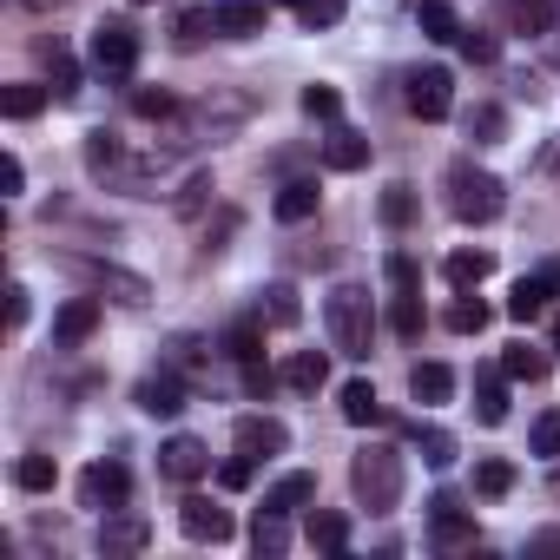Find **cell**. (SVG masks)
<instances>
[{
    "label": "cell",
    "mask_w": 560,
    "mask_h": 560,
    "mask_svg": "<svg viewBox=\"0 0 560 560\" xmlns=\"http://www.w3.org/2000/svg\"><path fill=\"white\" fill-rule=\"evenodd\" d=\"M324 324H330V343H337V357H370V343H376V311H370V291L363 284H337L330 298H324Z\"/></svg>",
    "instance_id": "obj_1"
},
{
    "label": "cell",
    "mask_w": 560,
    "mask_h": 560,
    "mask_svg": "<svg viewBox=\"0 0 560 560\" xmlns=\"http://www.w3.org/2000/svg\"><path fill=\"white\" fill-rule=\"evenodd\" d=\"M501 205H508V191H501L494 172H481V165H468V159L448 165V211H455L462 224H494Z\"/></svg>",
    "instance_id": "obj_2"
},
{
    "label": "cell",
    "mask_w": 560,
    "mask_h": 560,
    "mask_svg": "<svg viewBox=\"0 0 560 560\" xmlns=\"http://www.w3.org/2000/svg\"><path fill=\"white\" fill-rule=\"evenodd\" d=\"M350 488H357V501H363L370 514H389V508L402 501V455H396V448H363V455L350 462Z\"/></svg>",
    "instance_id": "obj_3"
},
{
    "label": "cell",
    "mask_w": 560,
    "mask_h": 560,
    "mask_svg": "<svg viewBox=\"0 0 560 560\" xmlns=\"http://www.w3.org/2000/svg\"><path fill=\"white\" fill-rule=\"evenodd\" d=\"M67 270L80 277V284H86L93 298H113V304H126V311H145V304H152V284H145L139 270L100 264V257H67Z\"/></svg>",
    "instance_id": "obj_4"
},
{
    "label": "cell",
    "mask_w": 560,
    "mask_h": 560,
    "mask_svg": "<svg viewBox=\"0 0 560 560\" xmlns=\"http://www.w3.org/2000/svg\"><path fill=\"white\" fill-rule=\"evenodd\" d=\"M86 60H93L100 80H132V67H139V27L132 21H100Z\"/></svg>",
    "instance_id": "obj_5"
},
{
    "label": "cell",
    "mask_w": 560,
    "mask_h": 560,
    "mask_svg": "<svg viewBox=\"0 0 560 560\" xmlns=\"http://www.w3.org/2000/svg\"><path fill=\"white\" fill-rule=\"evenodd\" d=\"M402 106H409L416 119H448V113H455V73H448V67H416V73L402 80Z\"/></svg>",
    "instance_id": "obj_6"
},
{
    "label": "cell",
    "mask_w": 560,
    "mask_h": 560,
    "mask_svg": "<svg viewBox=\"0 0 560 560\" xmlns=\"http://www.w3.org/2000/svg\"><path fill=\"white\" fill-rule=\"evenodd\" d=\"M132 501V475H126V462H93L86 475H80V508H100V514H113V508H126Z\"/></svg>",
    "instance_id": "obj_7"
},
{
    "label": "cell",
    "mask_w": 560,
    "mask_h": 560,
    "mask_svg": "<svg viewBox=\"0 0 560 560\" xmlns=\"http://www.w3.org/2000/svg\"><path fill=\"white\" fill-rule=\"evenodd\" d=\"M429 540H435L442 553H462V547H475L481 534H475V521L462 514L455 494H435V501H429Z\"/></svg>",
    "instance_id": "obj_8"
},
{
    "label": "cell",
    "mask_w": 560,
    "mask_h": 560,
    "mask_svg": "<svg viewBox=\"0 0 560 560\" xmlns=\"http://www.w3.org/2000/svg\"><path fill=\"white\" fill-rule=\"evenodd\" d=\"M231 442H237V455H250V462H270V455H284V448H291V429L277 422V416H237Z\"/></svg>",
    "instance_id": "obj_9"
},
{
    "label": "cell",
    "mask_w": 560,
    "mask_h": 560,
    "mask_svg": "<svg viewBox=\"0 0 560 560\" xmlns=\"http://www.w3.org/2000/svg\"><path fill=\"white\" fill-rule=\"evenodd\" d=\"M132 402H139V409H145V416H159V422H172V416H178V409H185V376H178V370H172V363H165V370H159V376H145V383H139V389H132Z\"/></svg>",
    "instance_id": "obj_10"
},
{
    "label": "cell",
    "mask_w": 560,
    "mask_h": 560,
    "mask_svg": "<svg viewBox=\"0 0 560 560\" xmlns=\"http://www.w3.org/2000/svg\"><path fill=\"white\" fill-rule=\"evenodd\" d=\"M159 475H165V481H198V475H211V448H205L198 435H172V442L159 448Z\"/></svg>",
    "instance_id": "obj_11"
},
{
    "label": "cell",
    "mask_w": 560,
    "mask_h": 560,
    "mask_svg": "<svg viewBox=\"0 0 560 560\" xmlns=\"http://www.w3.org/2000/svg\"><path fill=\"white\" fill-rule=\"evenodd\" d=\"M178 527H185L191 540L224 547V540H231V508H211L205 494H185V501H178Z\"/></svg>",
    "instance_id": "obj_12"
},
{
    "label": "cell",
    "mask_w": 560,
    "mask_h": 560,
    "mask_svg": "<svg viewBox=\"0 0 560 560\" xmlns=\"http://www.w3.org/2000/svg\"><path fill=\"white\" fill-rule=\"evenodd\" d=\"M93 330H100V298H73V304H60V317H54V343H60V350H80Z\"/></svg>",
    "instance_id": "obj_13"
},
{
    "label": "cell",
    "mask_w": 560,
    "mask_h": 560,
    "mask_svg": "<svg viewBox=\"0 0 560 560\" xmlns=\"http://www.w3.org/2000/svg\"><path fill=\"white\" fill-rule=\"evenodd\" d=\"M277 383H284V389H298V396H317V389L330 383V363H324V350H291V357H284V370H277Z\"/></svg>",
    "instance_id": "obj_14"
},
{
    "label": "cell",
    "mask_w": 560,
    "mask_h": 560,
    "mask_svg": "<svg viewBox=\"0 0 560 560\" xmlns=\"http://www.w3.org/2000/svg\"><path fill=\"white\" fill-rule=\"evenodd\" d=\"M264 0H218V34L224 40H257L264 34Z\"/></svg>",
    "instance_id": "obj_15"
},
{
    "label": "cell",
    "mask_w": 560,
    "mask_h": 560,
    "mask_svg": "<svg viewBox=\"0 0 560 560\" xmlns=\"http://www.w3.org/2000/svg\"><path fill=\"white\" fill-rule=\"evenodd\" d=\"M488 270H494V250H448L442 257V277H448L455 291H481Z\"/></svg>",
    "instance_id": "obj_16"
},
{
    "label": "cell",
    "mask_w": 560,
    "mask_h": 560,
    "mask_svg": "<svg viewBox=\"0 0 560 560\" xmlns=\"http://www.w3.org/2000/svg\"><path fill=\"white\" fill-rule=\"evenodd\" d=\"M324 165H330V172H363V165H370V139H363L357 126H337V132L324 139Z\"/></svg>",
    "instance_id": "obj_17"
},
{
    "label": "cell",
    "mask_w": 560,
    "mask_h": 560,
    "mask_svg": "<svg viewBox=\"0 0 560 560\" xmlns=\"http://www.w3.org/2000/svg\"><path fill=\"white\" fill-rule=\"evenodd\" d=\"M145 540H152V527H145L139 514H119V508H113L106 527H100V553H139Z\"/></svg>",
    "instance_id": "obj_18"
},
{
    "label": "cell",
    "mask_w": 560,
    "mask_h": 560,
    "mask_svg": "<svg viewBox=\"0 0 560 560\" xmlns=\"http://www.w3.org/2000/svg\"><path fill=\"white\" fill-rule=\"evenodd\" d=\"M317 205H324V191H317V178H291L284 191H277V224H304V218H317Z\"/></svg>",
    "instance_id": "obj_19"
},
{
    "label": "cell",
    "mask_w": 560,
    "mask_h": 560,
    "mask_svg": "<svg viewBox=\"0 0 560 560\" xmlns=\"http://www.w3.org/2000/svg\"><path fill=\"white\" fill-rule=\"evenodd\" d=\"M311 501H317V475H304V468H291L284 481L264 488V508H277V514H298V508H311Z\"/></svg>",
    "instance_id": "obj_20"
},
{
    "label": "cell",
    "mask_w": 560,
    "mask_h": 560,
    "mask_svg": "<svg viewBox=\"0 0 560 560\" xmlns=\"http://www.w3.org/2000/svg\"><path fill=\"white\" fill-rule=\"evenodd\" d=\"M250 547H257L264 560H284V553H291V514H277V508H257Z\"/></svg>",
    "instance_id": "obj_21"
},
{
    "label": "cell",
    "mask_w": 560,
    "mask_h": 560,
    "mask_svg": "<svg viewBox=\"0 0 560 560\" xmlns=\"http://www.w3.org/2000/svg\"><path fill=\"white\" fill-rule=\"evenodd\" d=\"M409 396H416L422 409L448 402V396H455V370H448V363H416V370H409Z\"/></svg>",
    "instance_id": "obj_22"
},
{
    "label": "cell",
    "mask_w": 560,
    "mask_h": 560,
    "mask_svg": "<svg viewBox=\"0 0 560 560\" xmlns=\"http://www.w3.org/2000/svg\"><path fill=\"white\" fill-rule=\"evenodd\" d=\"M475 422H488V429H501V422H508V383H501L494 370H481V376H475Z\"/></svg>",
    "instance_id": "obj_23"
},
{
    "label": "cell",
    "mask_w": 560,
    "mask_h": 560,
    "mask_svg": "<svg viewBox=\"0 0 560 560\" xmlns=\"http://www.w3.org/2000/svg\"><path fill=\"white\" fill-rule=\"evenodd\" d=\"M409 14H416V27H422L429 40H448V47H455L462 21H455V8H448V0H409Z\"/></svg>",
    "instance_id": "obj_24"
},
{
    "label": "cell",
    "mask_w": 560,
    "mask_h": 560,
    "mask_svg": "<svg viewBox=\"0 0 560 560\" xmlns=\"http://www.w3.org/2000/svg\"><path fill=\"white\" fill-rule=\"evenodd\" d=\"M257 317L291 330V324L304 317V304H298V291H291V284H264V291H257Z\"/></svg>",
    "instance_id": "obj_25"
},
{
    "label": "cell",
    "mask_w": 560,
    "mask_h": 560,
    "mask_svg": "<svg viewBox=\"0 0 560 560\" xmlns=\"http://www.w3.org/2000/svg\"><path fill=\"white\" fill-rule=\"evenodd\" d=\"M311 547L317 553H343L350 547V521L337 508H311Z\"/></svg>",
    "instance_id": "obj_26"
},
{
    "label": "cell",
    "mask_w": 560,
    "mask_h": 560,
    "mask_svg": "<svg viewBox=\"0 0 560 560\" xmlns=\"http://www.w3.org/2000/svg\"><path fill=\"white\" fill-rule=\"evenodd\" d=\"M547 304H553V291L540 284V277H521V284L508 291V317H514V324H534Z\"/></svg>",
    "instance_id": "obj_27"
},
{
    "label": "cell",
    "mask_w": 560,
    "mask_h": 560,
    "mask_svg": "<svg viewBox=\"0 0 560 560\" xmlns=\"http://www.w3.org/2000/svg\"><path fill=\"white\" fill-rule=\"evenodd\" d=\"M501 14L514 34H547L553 27V0H501Z\"/></svg>",
    "instance_id": "obj_28"
},
{
    "label": "cell",
    "mask_w": 560,
    "mask_h": 560,
    "mask_svg": "<svg viewBox=\"0 0 560 560\" xmlns=\"http://www.w3.org/2000/svg\"><path fill=\"white\" fill-rule=\"evenodd\" d=\"M501 376H508V383H540V376H547V357H540L534 343H508V350H501Z\"/></svg>",
    "instance_id": "obj_29"
},
{
    "label": "cell",
    "mask_w": 560,
    "mask_h": 560,
    "mask_svg": "<svg viewBox=\"0 0 560 560\" xmlns=\"http://www.w3.org/2000/svg\"><path fill=\"white\" fill-rule=\"evenodd\" d=\"M343 422L350 429H370V422H383V402H376V389L357 376V383H343Z\"/></svg>",
    "instance_id": "obj_30"
},
{
    "label": "cell",
    "mask_w": 560,
    "mask_h": 560,
    "mask_svg": "<svg viewBox=\"0 0 560 560\" xmlns=\"http://www.w3.org/2000/svg\"><path fill=\"white\" fill-rule=\"evenodd\" d=\"M40 60L54 67V100H73V93H80V67H73V54H67L60 40H40Z\"/></svg>",
    "instance_id": "obj_31"
},
{
    "label": "cell",
    "mask_w": 560,
    "mask_h": 560,
    "mask_svg": "<svg viewBox=\"0 0 560 560\" xmlns=\"http://www.w3.org/2000/svg\"><path fill=\"white\" fill-rule=\"evenodd\" d=\"M422 324H429L422 291H396V298H389V330H396V337H422Z\"/></svg>",
    "instance_id": "obj_32"
},
{
    "label": "cell",
    "mask_w": 560,
    "mask_h": 560,
    "mask_svg": "<svg viewBox=\"0 0 560 560\" xmlns=\"http://www.w3.org/2000/svg\"><path fill=\"white\" fill-rule=\"evenodd\" d=\"M442 324H448L455 337H481V330H488V304H481L475 291H462V298L448 304V317H442Z\"/></svg>",
    "instance_id": "obj_33"
},
{
    "label": "cell",
    "mask_w": 560,
    "mask_h": 560,
    "mask_svg": "<svg viewBox=\"0 0 560 560\" xmlns=\"http://www.w3.org/2000/svg\"><path fill=\"white\" fill-rule=\"evenodd\" d=\"M40 106H47V86H34V80L0 86V113H8V119H34Z\"/></svg>",
    "instance_id": "obj_34"
},
{
    "label": "cell",
    "mask_w": 560,
    "mask_h": 560,
    "mask_svg": "<svg viewBox=\"0 0 560 560\" xmlns=\"http://www.w3.org/2000/svg\"><path fill=\"white\" fill-rule=\"evenodd\" d=\"M172 34H178V47H185V54H191V47H205V40L218 34V8H191V14H178V27H172Z\"/></svg>",
    "instance_id": "obj_35"
},
{
    "label": "cell",
    "mask_w": 560,
    "mask_h": 560,
    "mask_svg": "<svg viewBox=\"0 0 560 560\" xmlns=\"http://www.w3.org/2000/svg\"><path fill=\"white\" fill-rule=\"evenodd\" d=\"M416 455H422L429 468H455V435H448V429H422V422H416Z\"/></svg>",
    "instance_id": "obj_36"
},
{
    "label": "cell",
    "mask_w": 560,
    "mask_h": 560,
    "mask_svg": "<svg viewBox=\"0 0 560 560\" xmlns=\"http://www.w3.org/2000/svg\"><path fill=\"white\" fill-rule=\"evenodd\" d=\"M54 475H60L54 455H21V462H14V488H27V494H47Z\"/></svg>",
    "instance_id": "obj_37"
},
{
    "label": "cell",
    "mask_w": 560,
    "mask_h": 560,
    "mask_svg": "<svg viewBox=\"0 0 560 560\" xmlns=\"http://www.w3.org/2000/svg\"><path fill=\"white\" fill-rule=\"evenodd\" d=\"M455 47H462V60H475V67H494V54H501V40H494V34H481V27H462V34H455Z\"/></svg>",
    "instance_id": "obj_38"
},
{
    "label": "cell",
    "mask_w": 560,
    "mask_h": 560,
    "mask_svg": "<svg viewBox=\"0 0 560 560\" xmlns=\"http://www.w3.org/2000/svg\"><path fill=\"white\" fill-rule=\"evenodd\" d=\"M409 218H416V185H389V191H383V224L402 231Z\"/></svg>",
    "instance_id": "obj_39"
},
{
    "label": "cell",
    "mask_w": 560,
    "mask_h": 560,
    "mask_svg": "<svg viewBox=\"0 0 560 560\" xmlns=\"http://www.w3.org/2000/svg\"><path fill=\"white\" fill-rule=\"evenodd\" d=\"M298 21H304L311 34H324V27L343 21V0H298Z\"/></svg>",
    "instance_id": "obj_40"
},
{
    "label": "cell",
    "mask_w": 560,
    "mask_h": 560,
    "mask_svg": "<svg viewBox=\"0 0 560 560\" xmlns=\"http://www.w3.org/2000/svg\"><path fill=\"white\" fill-rule=\"evenodd\" d=\"M501 126H508L501 106H475V113H468V139H475V145H501Z\"/></svg>",
    "instance_id": "obj_41"
},
{
    "label": "cell",
    "mask_w": 560,
    "mask_h": 560,
    "mask_svg": "<svg viewBox=\"0 0 560 560\" xmlns=\"http://www.w3.org/2000/svg\"><path fill=\"white\" fill-rule=\"evenodd\" d=\"M211 191H218V185H211V172H191V178H185V191H178V218H198Z\"/></svg>",
    "instance_id": "obj_42"
},
{
    "label": "cell",
    "mask_w": 560,
    "mask_h": 560,
    "mask_svg": "<svg viewBox=\"0 0 560 560\" xmlns=\"http://www.w3.org/2000/svg\"><path fill=\"white\" fill-rule=\"evenodd\" d=\"M475 488H481L488 501L508 494V488H514V462H481V468H475Z\"/></svg>",
    "instance_id": "obj_43"
},
{
    "label": "cell",
    "mask_w": 560,
    "mask_h": 560,
    "mask_svg": "<svg viewBox=\"0 0 560 560\" xmlns=\"http://www.w3.org/2000/svg\"><path fill=\"white\" fill-rule=\"evenodd\" d=\"M132 113H139V119H172V113H178V100H172L165 86H159V93L145 86V93H132Z\"/></svg>",
    "instance_id": "obj_44"
},
{
    "label": "cell",
    "mask_w": 560,
    "mask_h": 560,
    "mask_svg": "<svg viewBox=\"0 0 560 560\" xmlns=\"http://www.w3.org/2000/svg\"><path fill=\"white\" fill-rule=\"evenodd\" d=\"M304 113L311 119H337L343 113V93L337 86H304Z\"/></svg>",
    "instance_id": "obj_45"
},
{
    "label": "cell",
    "mask_w": 560,
    "mask_h": 560,
    "mask_svg": "<svg viewBox=\"0 0 560 560\" xmlns=\"http://www.w3.org/2000/svg\"><path fill=\"white\" fill-rule=\"evenodd\" d=\"M527 448H534V455H560V409H547V416L534 422V435H527Z\"/></svg>",
    "instance_id": "obj_46"
},
{
    "label": "cell",
    "mask_w": 560,
    "mask_h": 560,
    "mask_svg": "<svg viewBox=\"0 0 560 560\" xmlns=\"http://www.w3.org/2000/svg\"><path fill=\"white\" fill-rule=\"evenodd\" d=\"M383 270H389V284H396V291H416V277H422L409 250H389V264H383Z\"/></svg>",
    "instance_id": "obj_47"
},
{
    "label": "cell",
    "mask_w": 560,
    "mask_h": 560,
    "mask_svg": "<svg viewBox=\"0 0 560 560\" xmlns=\"http://www.w3.org/2000/svg\"><path fill=\"white\" fill-rule=\"evenodd\" d=\"M0 191H8V198H21V191H27V165H21V152L0 159Z\"/></svg>",
    "instance_id": "obj_48"
},
{
    "label": "cell",
    "mask_w": 560,
    "mask_h": 560,
    "mask_svg": "<svg viewBox=\"0 0 560 560\" xmlns=\"http://www.w3.org/2000/svg\"><path fill=\"white\" fill-rule=\"evenodd\" d=\"M27 317H34V291H27V284H8V324L21 330Z\"/></svg>",
    "instance_id": "obj_49"
},
{
    "label": "cell",
    "mask_w": 560,
    "mask_h": 560,
    "mask_svg": "<svg viewBox=\"0 0 560 560\" xmlns=\"http://www.w3.org/2000/svg\"><path fill=\"white\" fill-rule=\"evenodd\" d=\"M250 468H257L250 455H231V462L218 468V481H224V488H250Z\"/></svg>",
    "instance_id": "obj_50"
},
{
    "label": "cell",
    "mask_w": 560,
    "mask_h": 560,
    "mask_svg": "<svg viewBox=\"0 0 560 560\" xmlns=\"http://www.w3.org/2000/svg\"><path fill=\"white\" fill-rule=\"evenodd\" d=\"M527 547H534V553H560V527H540V534H534Z\"/></svg>",
    "instance_id": "obj_51"
},
{
    "label": "cell",
    "mask_w": 560,
    "mask_h": 560,
    "mask_svg": "<svg viewBox=\"0 0 560 560\" xmlns=\"http://www.w3.org/2000/svg\"><path fill=\"white\" fill-rule=\"evenodd\" d=\"M534 277H540V284H547V291H553V298H560V264H540V270H534Z\"/></svg>",
    "instance_id": "obj_52"
},
{
    "label": "cell",
    "mask_w": 560,
    "mask_h": 560,
    "mask_svg": "<svg viewBox=\"0 0 560 560\" xmlns=\"http://www.w3.org/2000/svg\"><path fill=\"white\" fill-rule=\"evenodd\" d=\"M14 8H27V14H54V8H67V0H14Z\"/></svg>",
    "instance_id": "obj_53"
},
{
    "label": "cell",
    "mask_w": 560,
    "mask_h": 560,
    "mask_svg": "<svg viewBox=\"0 0 560 560\" xmlns=\"http://www.w3.org/2000/svg\"><path fill=\"white\" fill-rule=\"evenodd\" d=\"M553 350H560V324H553Z\"/></svg>",
    "instance_id": "obj_54"
},
{
    "label": "cell",
    "mask_w": 560,
    "mask_h": 560,
    "mask_svg": "<svg viewBox=\"0 0 560 560\" xmlns=\"http://www.w3.org/2000/svg\"><path fill=\"white\" fill-rule=\"evenodd\" d=\"M553 494H560V475H553Z\"/></svg>",
    "instance_id": "obj_55"
},
{
    "label": "cell",
    "mask_w": 560,
    "mask_h": 560,
    "mask_svg": "<svg viewBox=\"0 0 560 560\" xmlns=\"http://www.w3.org/2000/svg\"><path fill=\"white\" fill-rule=\"evenodd\" d=\"M132 8H145V0H132Z\"/></svg>",
    "instance_id": "obj_56"
},
{
    "label": "cell",
    "mask_w": 560,
    "mask_h": 560,
    "mask_svg": "<svg viewBox=\"0 0 560 560\" xmlns=\"http://www.w3.org/2000/svg\"><path fill=\"white\" fill-rule=\"evenodd\" d=\"M291 8H298V0H291Z\"/></svg>",
    "instance_id": "obj_57"
}]
</instances>
